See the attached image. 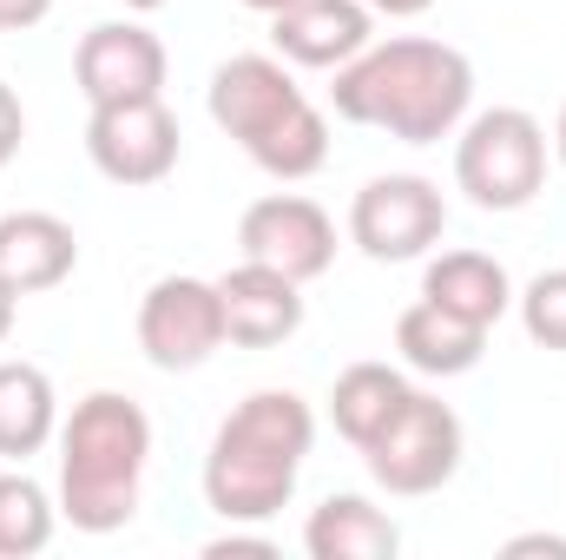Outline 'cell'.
<instances>
[{
  "mask_svg": "<svg viewBox=\"0 0 566 560\" xmlns=\"http://www.w3.org/2000/svg\"><path fill=\"white\" fill-rule=\"evenodd\" d=\"M474 93V66L468 53L441 46V40H389V46H363L356 60H343L329 100L343 120L356 126H382L409 145H428L454 133V120L468 113Z\"/></svg>",
  "mask_w": 566,
  "mask_h": 560,
  "instance_id": "1",
  "label": "cell"
},
{
  "mask_svg": "<svg viewBox=\"0 0 566 560\" xmlns=\"http://www.w3.org/2000/svg\"><path fill=\"white\" fill-rule=\"evenodd\" d=\"M151 455V422L133 396H86L66 422V462H60V495L73 528L86 535H113L133 521L139 508V475Z\"/></svg>",
  "mask_w": 566,
  "mask_h": 560,
  "instance_id": "2",
  "label": "cell"
},
{
  "mask_svg": "<svg viewBox=\"0 0 566 560\" xmlns=\"http://www.w3.org/2000/svg\"><path fill=\"white\" fill-rule=\"evenodd\" d=\"M454 178H461V191H468L481 211H514V205H527V198L541 191V178H547V139H541V126H534L521 106L481 113V120L461 133Z\"/></svg>",
  "mask_w": 566,
  "mask_h": 560,
  "instance_id": "3",
  "label": "cell"
},
{
  "mask_svg": "<svg viewBox=\"0 0 566 560\" xmlns=\"http://www.w3.org/2000/svg\"><path fill=\"white\" fill-rule=\"evenodd\" d=\"M369 455V475L389 488V495H428V488H441L448 475H454V462H461V416L448 409V403H434V396H409L396 422L363 448Z\"/></svg>",
  "mask_w": 566,
  "mask_h": 560,
  "instance_id": "4",
  "label": "cell"
},
{
  "mask_svg": "<svg viewBox=\"0 0 566 560\" xmlns=\"http://www.w3.org/2000/svg\"><path fill=\"white\" fill-rule=\"evenodd\" d=\"M441 225H448L441 191H434L428 178H409V172H396V178H369V185L356 191V211H349L356 245H363L369 258H382V265H409V258H422L428 245L441 238Z\"/></svg>",
  "mask_w": 566,
  "mask_h": 560,
  "instance_id": "5",
  "label": "cell"
},
{
  "mask_svg": "<svg viewBox=\"0 0 566 560\" xmlns=\"http://www.w3.org/2000/svg\"><path fill=\"white\" fill-rule=\"evenodd\" d=\"M139 343L158 370H198L224 343V303L205 278H158L139 303Z\"/></svg>",
  "mask_w": 566,
  "mask_h": 560,
  "instance_id": "6",
  "label": "cell"
},
{
  "mask_svg": "<svg viewBox=\"0 0 566 560\" xmlns=\"http://www.w3.org/2000/svg\"><path fill=\"white\" fill-rule=\"evenodd\" d=\"M86 152L113 185H158L178 165V120L165 113V100H113L93 106L86 126Z\"/></svg>",
  "mask_w": 566,
  "mask_h": 560,
  "instance_id": "7",
  "label": "cell"
},
{
  "mask_svg": "<svg viewBox=\"0 0 566 560\" xmlns=\"http://www.w3.org/2000/svg\"><path fill=\"white\" fill-rule=\"evenodd\" d=\"M238 245L251 265H271L283 278H316L329 271V251H336V231H329V211L296 198V191H277V198H258L238 225Z\"/></svg>",
  "mask_w": 566,
  "mask_h": 560,
  "instance_id": "8",
  "label": "cell"
},
{
  "mask_svg": "<svg viewBox=\"0 0 566 560\" xmlns=\"http://www.w3.org/2000/svg\"><path fill=\"white\" fill-rule=\"evenodd\" d=\"M73 73H80V93L93 106L151 100L165 86V46L145 27H93L80 40V53H73Z\"/></svg>",
  "mask_w": 566,
  "mask_h": 560,
  "instance_id": "9",
  "label": "cell"
},
{
  "mask_svg": "<svg viewBox=\"0 0 566 560\" xmlns=\"http://www.w3.org/2000/svg\"><path fill=\"white\" fill-rule=\"evenodd\" d=\"M290 488H296V462L264 455L251 442L218 435L211 455H205V501L224 521H264V515H277L283 501H290Z\"/></svg>",
  "mask_w": 566,
  "mask_h": 560,
  "instance_id": "10",
  "label": "cell"
},
{
  "mask_svg": "<svg viewBox=\"0 0 566 560\" xmlns=\"http://www.w3.org/2000/svg\"><path fill=\"white\" fill-rule=\"evenodd\" d=\"M218 303H224V336L244 350H271L283 336H296V323H303L296 278H283L271 265H251V258L218 278Z\"/></svg>",
  "mask_w": 566,
  "mask_h": 560,
  "instance_id": "11",
  "label": "cell"
},
{
  "mask_svg": "<svg viewBox=\"0 0 566 560\" xmlns=\"http://www.w3.org/2000/svg\"><path fill=\"white\" fill-rule=\"evenodd\" d=\"M296 100H303L296 80L283 73L277 60H264V53H238V60H224L211 73V120L244 145L258 139L264 126H277Z\"/></svg>",
  "mask_w": 566,
  "mask_h": 560,
  "instance_id": "12",
  "label": "cell"
},
{
  "mask_svg": "<svg viewBox=\"0 0 566 560\" xmlns=\"http://www.w3.org/2000/svg\"><path fill=\"white\" fill-rule=\"evenodd\" d=\"M277 20V53L296 66H343L369 46V7L363 0H290Z\"/></svg>",
  "mask_w": 566,
  "mask_h": 560,
  "instance_id": "13",
  "label": "cell"
},
{
  "mask_svg": "<svg viewBox=\"0 0 566 560\" xmlns=\"http://www.w3.org/2000/svg\"><path fill=\"white\" fill-rule=\"evenodd\" d=\"M73 258H80V245H73V231L53 211H7L0 218V283L13 297L53 290L73 271Z\"/></svg>",
  "mask_w": 566,
  "mask_h": 560,
  "instance_id": "14",
  "label": "cell"
},
{
  "mask_svg": "<svg viewBox=\"0 0 566 560\" xmlns=\"http://www.w3.org/2000/svg\"><path fill=\"white\" fill-rule=\"evenodd\" d=\"M481 343H488V330L468 323V317H454V310H441L434 297L409 303L402 323H396V350H402L416 370H428V376H461V370H474V363H481Z\"/></svg>",
  "mask_w": 566,
  "mask_h": 560,
  "instance_id": "15",
  "label": "cell"
},
{
  "mask_svg": "<svg viewBox=\"0 0 566 560\" xmlns=\"http://www.w3.org/2000/svg\"><path fill=\"white\" fill-rule=\"evenodd\" d=\"M409 396H416V390H409L402 370H389V363H349V370L336 376V390H329V416H336V428H343L356 448H369V442L396 422V409H402Z\"/></svg>",
  "mask_w": 566,
  "mask_h": 560,
  "instance_id": "16",
  "label": "cell"
},
{
  "mask_svg": "<svg viewBox=\"0 0 566 560\" xmlns=\"http://www.w3.org/2000/svg\"><path fill=\"white\" fill-rule=\"evenodd\" d=\"M310 554L316 560H389L402 548V535L389 528V515H376L369 501L356 495H329L316 515H310Z\"/></svg>",
  "mask_w": 566,
  "mask_h": 560,
  "instance_id": "17",
  "label": "cell"
},
{
  "mask_svg": "<svg viewBox=\"0 0 566 560\" xmlns=\"http://www.w3.org/2000/svg\"><path fill=\"white\" fill-rule=\"evenodd\" d=\"M422 297H434L441 310H454V317L488 330L507 310V271L494 258H481V251H441L422 278Z\"/></svg>",
  "mask_w": 566,
  "mask_h": 560,
  "instance_id": "18",
  "label": "cell"
},
{
  "mask_svg": "<svg viewBox=\"0 0 566 560\" xmlns=\"http://www.w3.org/2000/svg\"><path fill=\"white\" fill-rule=\"evenodd\" d=\"M218 435L251 442V448L283 455V462H303L310 442H316V422H310V403H303V396H290V390H258V396H244V403L224 416Z\"/></svg>",
  "mask_w": 566,
  "mask_h": 560,
  "instance_id": "19",
  "label": "cell"
},
{
  "mask_svg": "<svg viewBox=\"0 0 566 560\" xmlns=\"http://www.w3.org/2000/svg\"><path fill=\"white\" fill-rule=\"evenodd\" d=\"M53 435V383L33 363H0V455H33Z\"/></svg>",
  "mask_w": 566,
  "mask_h": 560,
  "instance_id": "20",
  "label": "cell"
},
{
  "mask_svg": "<svg viewBox=\"0 0 566 560\" xmlns=\"http://www.w3.org/2000/svg\"><path fill=\"white\" fill-rule=\"evenodd\" d=\"M244 152H251L271 178H310V172L329 158V126H323V113H316L310 100H296L277 126H264Z\"/></svg>",
  "mask_w": 566,
  "mask_h": 560,
  "instance_id": "21",
  "label": "cell"
},
{
  "mask_svg": "<svg viewBox=\"0 0 566 560\" xmlns=\"http://www.w3.org/2000/svg\"><path fill=\"white\" fill-rule=\"evenodd\" d=\"M53 535V508L40 495V481L27 475H0V560L40 554Z\"/></svg>",
  "mask_w": 566,
  "mask_h": 560,
  "instance_id": "22",
  "label": "cell"
},
{
  "mask_svg": "<svg viewBox=\"0 0 566 560\" xmlns=\"http://www.w3.org/2000/svg\"><path fill=\"white\" fill-rule=\"evenodd\" d=\"M521 317H527V336L547 343V350H566V271H541L521 297Z\"/></svg>",
  "mask_w": 566,
  "mask_h": 560,
  "instance_id": "23",
  "label": "cell"
},
{
  "mask_svg": "<svg viewBox=\"0 0 566 560\" xmlns=\"http://www.w3.org/2000/svg\"><path fill=\"white\" fill-rule=\"evenodd\" d=\"M20 133H27V120H20V100L7 93V80H0V165L20 152Z\"/></svg>",
  "mask_w": 566,
  "mask_h": 560,
  "instance_id": "24",
  "label": "cell"
},
{
  "mask_svg": "<svg viewBox=\"0 0 566 560\" xmlns=\"http://www.w3.org/2000/svg\"><path fill=\"white\" fill-rule=\"evenodd\" d=\"M205 554H211V560H271L277 548H271V541H244V535H224V541H211Z\"/></svg>",
  "mask_w": 566,
  "mask_h": 560,
  "instance_id": "25",
  "label": "cell"
},
{
  "mask_svg": "<svg viewBox=\"0 0 566 560\" xmlns=\"http://www.w3.org/2000/svg\"><path fill=\"white\" fill-rule=\"evenodd\" d=\"M501 554H507V560H534V554L566 560V541H560V535H521V541H507Z\"/></svg>",
  "mask_w": 566,
  "mask_h": 560,
  "instance_id": "26",
  "label": "cell"
},
{
  "mask_svg": "<svg viewBox=\"0 0 566 560\" xmlns=\"http://www.w3.org/2000/svg\"><path fill=\"white\" fill-rule=\"evenodd\" d=\"M46 7L53 0H0V27H33V20H46Z\"/></svg>",
  "mask_w": 566,
  "mask_h": 560,
  "instance_id": "27",
  "label": "cell"
},
{
  "mask_svg": "<svg viewBox=\"0 0 566 560\" xmlns=\"http://www.w3.org/2000/svg\"><path fill=\"white\" fill-rule=\"evenodd\" d=\"M7 330H13V290L0 283V336H7Z\"/></svg>",
  "mask_w": 566,
  "mask_h": 560,
  "instance_id": "28",
  "label": "cell"
},
{
  "mask_svg": "<svg viewBox=\"0 0 566 560\" xmlns=\"http://www.w3.org/2000/svg\"><path fill=\"white\" fill-rule=\"evenodd\" d=\"M244 7H258V13H283L290 0H244Z\"/></svg>",
  "mask_w": 566,
  "mask_h": 560,
  "instance_id": "29",
  "label": "cell"
},
{
  "mask_svg": "<svg viewBox=\"0 0 566 560\" xmlns=\"http://www.w3.org/2000/svg\"><path fill=\"white\" fill-rule=\"evenodd\" d=\"M126 7H139V13H151V7H165V0H126Z\"/></svg>",
  "mask_w": 566,
  "mask_h": 560,
  "instance_id": "30",
  "label": "cell"
},
{
  "mask_svg": "<svg viewBox=\"0 0 566 560\" xmlns=\"http://www.w3.org/2000/svg\"><path fill=\"white\" fill-rule=\"evenodd\" d=\"M560 158H566V106H560Z\"/></svg>",
  "mask_w": 566,
  "mask_h": 560,
  "instance_id": "31",
  "label": "cell"
}]
</instances>
